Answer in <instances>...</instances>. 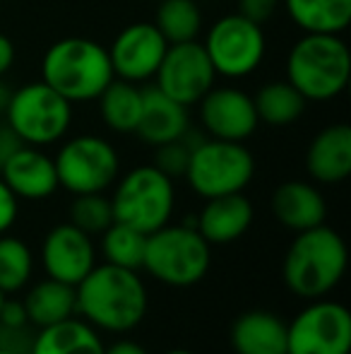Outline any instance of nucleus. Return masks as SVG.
Returning <instances> with one entry per match:
<instances>
[{
  "label": "nucleus",
  "instance_id": "obj_1",
  "mask_svg": "<svg viewBox=\"0 0 351 354\" xmlns=\"http://www.w3.org/2000/svg\"><path fill=\"white\" fill-rule=\"evenodd\" d=\"M77 313L97 330L130 333L145 321L150 294L137 270L101 263L75 287Z\"/></svg>",
  "mask_w": 351,
  "mask_h": 354
},
{
  "label": "nucleus",
  "instance_id": "obj_2",
  "mask_svg": "<svg viewBox=\"0 0 351 354\" xmlns=\"http://www.w3.org/2000/svg\"><path fill=\"white\" fill-rule=\"evenodd\" d=\"M347 243L332 227L299 232L284 256L281 277L289 292L301 299H323L347 272Z\"/></svg>",
  "mask_w": 351,
  "mask_h": 354
},
{
  "label": "nucleus",
  "instance_id": "obj_3",
  "mask_svg": "<svg viewBox=\"0 0 351 354\" xmlns=\"http://www.w3.org/2000/svg\"><path fill=\"white\" fill-rule=\"evenodd\" d=\"M113 77L108 48L87 37L58 39L41 58V80L72 106L97 102Z\"/></svg>",
  "mask_w": 351,
  "mask_h": 354
},
{
  "label": "nucleus",
  "instance_id": "obj_4",
  "mask_svg": "<svg viewBox=\"0 0 351 354\" xmlns=\"http://www.w3.org/2000/svg\"><path fill=\"white\" fill-rule=\"evenodd\" d=\"M351 53L342 34H303L286 56V82L305 102H332L347 89Z\"/></svg>",
  "mask_w": 351,
  "mask_h": 354
},
{
  "label": "nucleus",
  "instance_id": "obj_5",
  "mask_svg": "<svg viewBox=\"0 0 351 354\" xmlns=\"http://www.w3.org/2000/svg\"><path fill=\"white\" fill-rule=\"evenodd\" d=\"M212 263V246L190 224H164L147 234L142 268L166 287L185 289L202 282Z\"/></svg>",
  "mask_w": 351,
  "mask_h": 354
},
{
  "label": "nucleus",
  "instance_id": "obj_6",
  "mask_svg": "<svg viewBox=\"0 0 351 354\" xmlns=\"http://www.w3.org/2000/svg\"><path fill=\"white\" fill-rule=\"evenodd\" d=\"M113 219L142 234H152L171 222L176 210V186L154 164H142L113 183Z\"/></svg>",
  "mask_w": 351,
  "mask_h": 354
},
{
  "label": "nucleus",
  "instance_id": "obj_7",
  "mask_svg": "<svg viewBox=\"0 0 351 354\" xmlns=\"http://www.w3.org/2000/svg\"><path fill=\"white\" fill-rule=\"evenodd\" d=\"M255 176V157L243 142L202 138L192 145L185 181L200 198L243 193Z\"/></svg>",
  "mask_w": 351,
  "mask_h": 354
},
{
  "label": "nucleus",
  "instance_id": "obj_8",
  "mask_svg": "<svg viewBox=\"0 0 351 354\" xmlns=\"http://www.w3.org/2000/svg\"><path fill=\"white\" fill-rule=\"evenodd\" d=\"M5 123L24 145L48 147L61 142L72 126V104L43 80L12 89L5 109Z\"/></svg>",
  "mask_w": 351,
  "mask_h": 354
},
{
  "label": "nucleus",
  "instance_id": "obj_9",
  "mask_svg": "<svg viewBox=\"0 0 351 354\" xmlns=\"http://www.w3.org/2000/svg\"><path fill=\"white\" fill-rule=\"evenodd\" d=\"M202 46L217 77L243 80L263 66L267 39L263 24L250 22L241 12H231L219 17L207 29Z\"/></svg>",
  "mask_w": 351,
  "mask_h": 354
},
{
  "label": "nucleus",
  "instance_id": "obj_10",
  "mask_svg": "<svg viewBox=\"0 0 351 354\" xmlns=\"http://www.w3.org/2000/svg\"><path fill=\"white\" fill-rule=\"evenodd\" d=\"M58 183L72 196L106 193L121 176L118 149L99 136H75L53 157Z\"/></svg>",
  "mask_w": 351,
  "mask_h": 354
},
{
  "label": "nucleus",
  "instance_id": "obj_11",
  "mask_svg": "<svg viewBox=\"0 0 351 354\" xmlns=\"http://www.w3.org/2000/svg\"><path fill=\"white\" fill-rule=\"evenodd\" d=\"M289 354H349L351 313L339 301H318L286 323Z\"/></svg>",
  "mask_w": 351,
  "mask_h": 354
},
{
  "label": "nucleus",
  "instance_id": "obj_12",
  "mask_svg": "<svg viewBox=\"0 0 351 354\" xmlns=\"http://www.w3.org/2000/svg\"><path fill=\"white\" fill-rule=\"evenodd\" d=\"M157 87L183 106H195L214 87L217 73L200 41L169 44L166 56L154 75Z\"/></svg>",
  "mask_w": 351,
  "mask_h": 354
},
{
  "label": "nucleus",
  "instance_id": "obj_13",
  "mask_svg": "<svg viewBox=\"0 0 351 354\" xmlns=\"http://www.w3.org/2000/svg\"><path fill=\"white\" fill-rule=\"evenodd\" d=\"M169 41L154 27V22H132L116 34L108 58H111L113 75L128 82H147L154 80L161 61L166 56Z\"/></svg>",
  "mask_w": 351,
  "mask_h": 354
},
{
  "label": "nucleus",
  "instance_id": "obj_14",
  "mask_svg": "<svg viewBox=\"0 0 351 354\" xmlns=\"http://www.w3.org/2000/svg\"><path fill=\"white\" fill-rule=\"evenodd\" d=\"M200 121L210 138L231 142H245L260 126L253 97L234 84H214L200 99Z\"/></svg>",
  "mask_w": 351,
  "mask_h": 354
},
{
  "label": "nucleus",
  "instance_id": "obj_15",
  "mask_svg": "<svg viewBox=\"0 0 351 354\" xmlns=\"http://www.w3.org/2000/svg\"><path fill=\"white\" fill-rule=\"evenodd\" d=\"M41 263L48 277L77 287L87 277V272L97 266V248H94L92 236L77 229L72 222L56 224L43 236Z\"/></svg>",
  "mask_w": 351,
  "mask_h": 354
},
{
  "label": "nucleus",
  "instance_id": "obj_16",
  "mask_svg": "<svg viewBox=\"0 0 351 354\" xmlns=\"http://www.w3.org/2000/svg\"><path fill=\"white\" fill-rule=\"evenodd\" d=\"M0 178L8 183L17 201H46L61 188L53 157L32 145H22L3 164Z\"/></svg>",
  "mask_w": 351,
  "mask_h": 354
},
{
  "label": "nucleus",
  "instance_id": "obj_17",
  "mask_svg": "<svg viewBox=\"0 0 351 354\" xmlns=\"http://www.w3.org/2000/svg\"><path fill=\"white\" fill-rule=\"evenodd\" d=\"M255 217L253 203L243 193L210 198L195 217V229L210 246H226L241 239L250 229Z\"/></svg>",
  "mask_w": 351,
  "mask_h": 354
},
{
  "label": "nucleus",
  "instance_id": "obj_18",
  "mask_svg": "<svg viewBox=\"0 0 351 354\" xmlns=\"http://www.w3.org/2000/svg\"><path fill=\"white\" fill-rule=\"evenodd\" d=\"M305 171L318 183H342L351 174V128L332 123L323 128L305 149Z\"/></svg>",
  "mask_w": 351,
  "mask_h": 354
},
{
  "label": "nucleus",
  "instance_id": "obj_19",
  "mask_svg": "<svg viewBox=\"0 0 351 354\" xmlns=\"http://www.w3.org/2000/svg\"><path fill=\"white\" fill-rule=\"evenodd\" d=\"M270 207L277 222L294 234L320 227L328 217V203L323 193L308 181H284L277 186Z\"/></svg>",
  "mask_w": 351,
  "mask_h": 354
},
{
  "label": "nucleus",
  "instance_id": "obj_20",
  "mask_svg": "<svg viewBox=\"0 0 351 354\" xmlns=\"http://www.w3.org/2000/svg\"><path fill=\"white\" fill-rule=\"evenodd\" d=\"M229 340L236 354H289L286 323L265 308L241 313L231 323Z\"/></svg>",
  "mask_w": 351,
  "mask_h": 354
},
{
  "label": "nucleus",
  "instance_id": "obj_21",
  "mask_svg": "<svg viewBox=\"0 0 351 354\" xmlns=\"http://www.w3.org/2000/svg\"><path fill=\"white\" fill-rule=\"evenodd\" d=\"M135 133L154 147L178 140L188 133V106L166 97L157 84L142 89V116Z\"/></svg>",
  "mask_w": 351,
  "mask_h": 354
},
{
  "label": "nucleus",
  "instance_id": "obj_22",
  "mask_svg": "<svg viewBox=\"0 0 351 354\" xmlns=\"http://www.w3.org/2000/svg\"><path fill=\"white\" fill-rule=\"evenodd\" d=\"M103 350L106 345L97 328L72 316L34 333L29 354H103Z\"/></svg>",
  "mask_w": 351,
  "mask_h": 354
},
{
  "label": "nucleus",
  "instance_id": "obj_23",
  "mask_svg": "<svg viewBox=\"0 0 351 354\" xmlns=\"http://www.w3.org/2000/svg\"><path fill=\"white\" fill-rule=\"evenodd\" d=\"M22 304L27 308L29 326L39 328V330L56 326L61 321H68V318H72L77 313L75 287L53 280V277H46V280L29 287Z\"/></svg>",
  "mask_w": 351,
  "mask_h": 354
},
{
  "label": "nucleus",
  "instance_id": "obj_24",
  "mask_svg": "<svg viewBox=\"0 0 351 354\" xmlns=\"http://www.w3.org/2000/svg\"><path fill=\"white\" fill-rule=\"evenodd\" d=\"M303 34H342L351 22V0H281Z\"/></svg>",
  "mask_w": 351,
  "mask_h": 354
},
{
  "label": "nucleus",
  "instance_id": "obj_25",
  "mask_svg": "<svg viewBox=\"0 0 351 354\" xmlns=\"http://www.w3.org/2000/svg\"><path fill=\"white\" fill-rule=\"evenodd\" d=\"M99 113L113 133H135L142 116V89L135 82L113 77L99 94Z\"/></svg>",
  "mask_w": 351,
  "mask_h": 354
},
{
  "label": "nucleus",
  "instance_id": "obj_26",
  "mask_svg": "<svg viewBox=\"0 0 351 354\" xmlns=\"http://www.w3.org/2000/svg\"><path fill=\"white\" fill-rule=\"evenodd\" d=\"M253 104L260 123H267V126L274 128H284L296 123L303 116L305 109V99L286 80L263 84L258 89V94L253 97Z\"/></svg>",
  "mask_w": 351,
  "mask_h": 354
},
{
  "label": "nucleus",
  "instance_id": "obj_27",
  "mask_svg": "<svg viewBox=\"0 0 351 354\" xmlns=\"http://www.w3.org/2000/svg\"><path fill=\"white\" fill-rule=\"evenodd\" d=\"M154 27L169 44L195 41L202 32V12L195 0H159Z\"/></svg>",
  "mask_w": 351,
  "mask_h": 354
},
{
  "label": "nucleus",
  "instance_id": "obj_28",
  "mask_svg": "<svg viewBox=\"0 0 351 354\" xmlns=\"http://www.w3.org/2000/svg\"><path fill=\"white\" fill-rule=\"evenodd\" d=\"M145 243L147 234L128 227L123 222H113L106 232L101 234V251L106 263L126 270H142L145 261Z\"/></svg>",
  "mask_w": 351,
  "mask_h": 354
},
{
  "label": "nucleus",
  "instance_id": "obj_29",
  "mask_svg": "<svg viewBox=\"0 0 351 354\" xmlns=\"http://www.w3.org/2000/svg\"><path fill=\"white\" fill-rule=\"evenodd\" d=\"M34 256L32 248L17 236L0 234V292H22L32 280Z\"/></svg>",
  "mask_w": 351,
  "mask_h": 354
},
{
  "label": "nucleus",
  "instance_id": "obj_30",
  "mask_svg": "<svg viewBox=\"0 0 351 354\" xmlns=\"http://www.w3.org/2000/svg\"><path fill=\"white\" fill-rule=\"evenodd\" d=\"M70 222L77 229L87 232L89 236L94 234H103L111 227L113 219V207L111 198H106L103 193H85V196H75L70 207Z\"/></svg>",
  "mask_w": 351,
  "mask_h": 354
},
{
  "label": "nucleus",
  "instance_id": "obj_31",
  "mask_svg": "<svg viewBox=\"0 0 351 354\" xmlns=\"http://www.w3.org/2000/svg\"><path fill=\"white\" fill-rule=\"evenodd\" d=\"M197 140H190V136H183L178 140L164 142V145H157V152H154V167L159 171H164L169 178H178V176H185V169L188 162H190V149L192 145Z\"/></svg>",
  "mask_w": 351,
  "mask_h": 354
},
{
  "label": "nucleus",
  "instance_id": "obj_32",
  "mask_svg": "<svg viewBox=\"0 0 351 354\" xmlns=\"http://www.w3.org/2000/svg\"><path fill=\"white\" fill-rule=\"evenodd\" d=\"M19 214V201L12 191L8 188V183L0 178V234H8L14 227Z\"/></svg>",
  "mask_w": 351,
  "mask_h": 354
},
{
  "label": "nucleus",
  "instance_id": "obj_33",
  "mask_svg": "<svg viewBox=\"0 0 351 354\" xmlns=\"http://www.w3.org/2000/svg\"><path fill=\"white\" fill-rule=\"evenodd\" d=\"M281 0H241L239 3V12L243 17H248L250 22L265 24L274 17L277 8H279Z\"/></svg>",
  "mask_w": 351,
  "mask_h": 354
},
{
  "label": "nucleus",
  "instance_id": "obj_34",
  "mask_svg": "<svg viewBox=\"0 0 351 354\" xmlns=\"http://www.w3.org/2000/svg\"><path fill=\"white\" fill-rule=\"evenodd\" d=\"M32 340H34V333H29V328L0 326V350H12V352L29 354Z\"/></svg>",
  "mask_w": 351,
  "mask_h": 354
},
{
  "label": "nucleus",
  "instance_id": "obj_35",
  "mask_svg": "<svg viewBox=\"0 0 351 354\" xmlns=\"http://www.w3.org/2000/svg\"><path fill=\"white\" fill-rule=\"evenodd\" d=\"M0 326L8 328H29L27 308L22 301H8L5 299L3 306H0Z\"/></svg>",
  "mask_w": 351,
  "mask_h": 354
},
{
  "label": "nucleus",
  "instance_id": "obj_36",
  "mask_svg": "<svg viewBox=\"0 0 351 354\" xmlns=\"http://www.w3.org/2000/svg\"><path fill=\"white\" fill-rule=\"evenodd\" d=\"M22 145L24 142L19 140L17 133H14L8 123H5V126H0V169H3V164L8 162V159L12 157V154L17 152Z\"/></svg>",
  "mask_w": 351,
  "mask_h": 354
},
{
  "label": "nucleus",
  "instance_id": "obj_37",
  "mask_svg": "<svg viewBox=\"0 0 351 354\" xmlns=\"http://www.w3.org/2000/svg\"><path fill=\"white\" fill-rule=\"evenodd\" d=\"M14 58H17V51H14L12 39L0 32V77H5V75L12 71Z\"/></svg>",
  "mask_w": 351,
  "mask_h": 354
},
{
  "label": "nucleus",
  "instance_id": "obj_38",
  "mask_svg": "<svg viewBox=\"0 0 351 354\" xmlns=\"http://www.w3.org/2000/svg\"><path fill=\"white\" fill-rule=\"evenodd\" d=\"M103 354H150V352L132 340H118V342H113V345H108L106 350H103Z\"/></svg>",
  "mask_w": 351,
  "mask_h": 354
},
{
  "label": "nucleus",
  "instance_id": "obj_39",
  "mask_svg": "<svg viewBox=\"0 0 351 354\" xmlns=\"http://www.w3.org/2000/svg\"><path fill=\"white\" fill-rule=\"evenodd\" d=\"M10 97H12V89H10L8 84L3 82V77H0V116H3V113H5V109H8Z\"/></svg>",
  "mask_w": 351,
  "mask_h": 354
},
{
  "label": "nucleus",
  "instance_id": "obj_40",
  "mask_svg": "<svg viewBox=\"0 0 351 354\" xmlns=\"http://www.w3.org/2000/svg\"><path fill=\"white\" fill-rule=\"evenodd\" d=\"M166 354H195V352H190V350H183V347H176V350H169Z\"/></svg>",
  "mask_w": 351,
  "mask_h": 354
},
{
  "label": "nucleus",
  "instance_id": "obj_41",
  "mask_svg": "<svg viewBox=\"0 0 351 354\" xmlns=\"http://www.w3.org/2000/svg\"><path fill=\"white\" fill-rule=\"evenodd\" d=\"M0 354H22V352H12V350H0Z\"/></svg>",
  "mask_w": 351,
  "mask_h": 354
},
{
  "label": "nucleus",
  "instance_id": "obj_42",
  "mask_svg": "<svg viewBox=\"0 0 351 354\" xmlns=\"http://www.w3.org/2000/svg\"><path fill=\"white\" fill-rule=\"evenodd\" d=\"M3 301H5V294H3V292H0V306H3Z\"/></svg>",
  "mask_w": 351,
  "mask_h": 354
},
{
  "label": "nucleus",
  "instance_id": "obj_43",
  "mask_svg": "<svg viewBox=\"0 0 351 354\" xmlns=\"http://www.w3.org/2000/svg\"><path fill=\"white\" fill-rule=\"evenodd\" d=\"M154 3H159V0H154Z\"/></svg>",
  "mask_w": 351,
  "mask_h": 354
}]
</instances>
